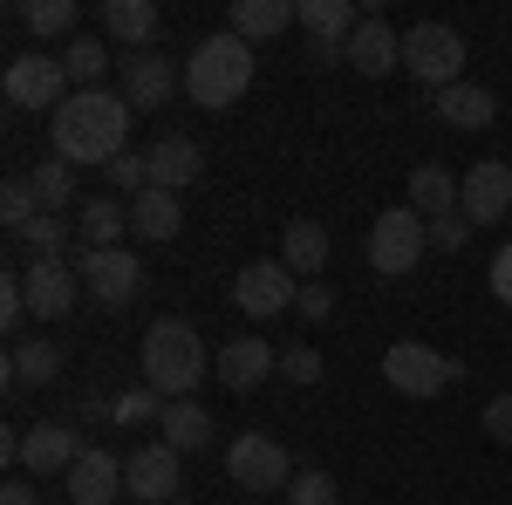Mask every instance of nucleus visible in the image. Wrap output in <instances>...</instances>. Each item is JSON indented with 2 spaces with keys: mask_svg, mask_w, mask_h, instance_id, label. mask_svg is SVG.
<instances>
[{
  "mask_svg": "<svg viewBox=\"0 0 512 505\" xmlns=\"http://www.w3.org/2000/svg\"><path fill=\"white\" fill-rule=\"evenodd\" d=\"M21 314H28V294H21V273H7V280H0V321L14 328Z\"/></svg>",
  "mask_w": 512,
  "mask_h": 505,
  "instance_id": "42",
  "label": "nucleus"
},
{
  "mask_svg": "<svg viewBox=\"0 0 512 505\" xmlns=\"http://www.w3.org/2000/svg\"><path fill=\"white\" fill-rule=\"evenodd\" d=\"M465 239H472V219H465V212H451V219H431V246H437V253H458Z\"/></svg>",
  "mask_w": 512,
  "mask_h": 505,
  "instance_id": "40",
  "label": "nucleus"
},
{
  "mask_svg": "<svg viewBox=\"0 0 512 505\" xmlns=\"http://www.w3.org/2000/svg\"><path fill=\"white\" fill-rule=\"evenodd\" d=\"M246 89H253V41H239L233 28L205 35L185 55V96L198 110H233Z\"/></svg>",
  "mask_w": 512,
  "mask_h": 505,
  "instance_id": "2",
  "label": "nucleus"
},
{
  "mask_svg": "<svg viewBox=\"0 0 512 505\" xmlns=\"http://www.w3.org/2000/svg\"><path fill=\"white\" fill-rule=\"evenodd\" d=\"M21 239L35 246V260H69V239H76V226H69V219H55V212H41V219H35Z\"/></svg>",
  "mask_w": 512,
  "mask_h": 505,
  "instance_id": "34",
  "label": "nucleus"
},
{
  "mask_svg": "<svg viewBox=\"0 0 512 505\" xmlns=\"http://www.w3.org/2000/svg\"><path fill=\"white\" fill-rule=\"evenodd\" d=\"M458 212H465L472 226L506 219L512 212V164L506 157H485V164H472V171L458 178Z\"/></svg>",
  "mask_w": 512,
  "mask_h": 505,
  "instance_id": "13",
  "label": "nucleus"
},
{
  "mask_svg": "<svg viewBox=\"0 0 512 505\" xmlns=\"http://www.w3.org/2000/svg\"><path fill=\"white\" fill-rule=\"evenodd\" d=\"M103 178H110V192H123V198H144V192H151V164H144V151H123Z\"/></svg>",
  "mask_w": 512,
  "mask_h": 505,
  "instance_id": "35",
  "label": "nucleus"
},
{
  "mask_svg": "<svg viewBox=\"0 0 512 505\" xmlns=\"http://www.w3.org/2000/svg\"><path fill=\"white\" fill-rule=\"evenodd\" d=\"M492 294H499V301L512 308V239L499 246V253H492Z\"/></svg>",
  "mask_w": 512,
  "mask_h": 505,
  "instance_id": "43",
  "label": "nucleus"
},
{
  "mask_svg": "<svg viewBox=\"0 0 512 505\" xmlns=\"http://www.w3.org/2000/svg\"><path fill=\"white\" fill-rule=\"evenodd\" d=\"M328 314H335V287H328V280H301V321L315 328Z\"/></svg>",
  "mask_w": 512,
  "mask_h": 505,
  "instance_id": "39",
  "label": "nucleus"
},
{
  "mask_svg": "<svg viewBox=\"0 0 512 505\" xmlns=\"http://www.w3.org/2000/svg\"><path fill=\"white\" fill-rule=\"evenodd\" d=\"M62 69H69V82L76 89H103V69H110V48L96 35H76L69 48H62Z\"/></svg>",
  "mask_w": 512,
  "mask_h": 505,
  "instance_id": "32",
  "label": "nucleus"
},
{
  "mask_svg": "<svg viewBox=\"0 0 512 505\" xmlns=\"http://www.w3.org/2000/svg\"><path fill=\"white\" fill-rule=\"evenodd\" d=\"M437 117L451 123V130H492L499 96L485 82H451V89H437Z\"/></svg>",
  "mask_w": 512,
  "mask_h": 505,
  "instance_id": "22",
  "label": "nucleus"
},
{
  "mask_svg": "<svg viewBox=\"0 0 512 505\" xmlns=\"http://www.w3.org/2000/svg\"><path fill=\"white\" fill-rule=\"evenodd\" d=\"M76 273H82V294L96 308H130L137 287H144V260L130 246H110V253H76Z\"/></svg>",
  "mask_w": 512,
  "mask_h": 505,
  "instance_id": "9",
  "label": "nucleus"
},
{
  "mask_svg": "<svg viewBox=\"0 0 512 505\" xmlns=\"http://www.w3.org/2000/svg\"><path fill=\"white\" fill-rule=\"evenodd\" d=\"M158 437L171 444V451H178V458H192V451H205V437H212V417H205V403H192V396L164 403Z\"/></svg>",
  "mask_w": 512,
  "mask_h": 505,
  "instance_id": "25",
  "label": "nucleus"
},
{
  "mask_svg": "<svg viewBox=\"0 0 512 505\" xmlns=\"http://www.w3.org/2000/svg\"><path fill=\"white\" fill-rule=\"evenodd\" d=\"M28 178H35L41 212H69V205H76V164H62V157H41Z\"/></svg>",
  "mask_w": 512,
  "mask_h": 505,
  "instance_id": "30",
  "label": "nucleus"
},
{
  "mask_svg": "<svg viewBox=\"0 0 512 505\" xmlns=\"http://www.w3.org/2000/svg\"><path fill=\"white\" fill-rule=\"evenodd\" d=\"M21 21H28V35H35V41H62V35H76L82 7H76V0H28Z\"/></svg>",
  "mask_w": 512,
  "mask_h": 505,
  "instance_id": "31",
  "label": "nucleus"
},
{
  "mask_svg": "<svg viewBox=\"0 0 512 505\" xmlns=\"http://www.w3.org/2000/svg\"><path fill=\"white\" fill-rule=\"evenodd\" d=\"M123 137H130V103L123 89H76L55 117H48V144L62 164H117Z\"/></svg>",
  "mask_w": 512,
  "mask_h": 505,
  "instance_id": "1",
  "label": "nucleus"
},
{
  "mask_svg": "<svg viewBox=\"0 0 512 505\" xmlns=\"http://www.w3.org/2000/svg\"><path fill=\"white\" fill-rule=\"evenodd\" d=\"M294 28H308V48H349L362 14H355L349 0H301V21Z\"/></svg>",
  "mask_w": 512,
  "mask_h": 505,
  "instance_id": "23",
  "label": "nucleus"
},
{
  "mask_svg": "<svg viewBox=\"0 0 512 505\" xmlns=\"http://www.w3.org/2000/svg\"><path fill=\"white\" fill-rule=\"evenodd\" d=\"M424 246H431V219L424 212H410V205H390V212H376L369 219V267L376 273H410L424 260Z\"/></svg>",
  "mask_w": 512,
  "mask_h": 505,
  "instance_id": "5",
  "label": "nucleus"
},
{
  "mask_svg": "<svg viewBox=\"0 0 512 505\" xmlns=\"http://www.w3.org/2000/svg\"><path fill=\"white\" fill-rule=\"evenodd\" d=\"M403 69L417 76V89H451V82H465V35L451 28V21H417L410 35H403Z\"/></svg>",
  "mask_w": 512,
  "mask_h": 505,
  "instance_id": "4",
  "label": "nucleus"
},
{
  "mask_svg": "<svg viewBox=\"0 0 512 505\" xmlns=\"http://www.w3.org/2000/svg\"><path fill=\"white\" fill-rule=\"evenodd\" d=\"M280 267L294 273V280H301V273L315 280V273L328 267V233H321L315 219H287V233H280Z\"/></svg>",
  "mask_w": 512,
  "mask_h": 505,
  "instance_id": "26",
  "label": "nucleus"
},
{
  "mask_svg": "<svg viewBox=\"0 0 512 505\" xmlns=\"http://www.w3.org/2000/svg\"><path fill=\"white\" fill-rule=\"evenodd\" d=\"M0 505H41L35 478H7V485H0Z\"/></svg>",
  "mask_w": 512,
  "mask_h": 505,
  "instance_id": "44",
  "label": "nucleus"
},
{
  "mask_svg": "<svg viewBox=\"0 0 512 505\" xmlns=\"http://www.w3.org/2000/svg\"><path fill=\"white\" fill-rule=\"evenodd\" d=\"M226 478H233L239 492H287V485H294V458H287L280 437L246 430V437L226 444Z\"/></svg>",
  "mask_w": 512,
  "mask_h": 505,
  "instance_id": "7",
  "label": "nucleus"
},
{
  "mask_svg": "<svg viewBox=\"0 0 512 505\" xmlns=\"http://www.w3.org/2000/svg\"><path fill=\"white\" fill-rule=\"evenodd\" d=\"M280 376H294V383H321V349H315V342L280 349Z\"/></svg>",
  "mask_w": 512,
  "mask_h": 505,
  "instance_id": "38",
  "label": "nucleus"
},
{
  "mask_svg": "<svg viewBox=\"0 0 512 505\" xmlns=\"http://www.w3.org/2000/svg\"><path fill=\"white\" fill-rule=\"evenodd\" d=\"M287 505H342V485H335L328 471H294V485H287Z\"/></svg>",
  "mask_w": 512,
  "mask_h": 505,
  "instance_id": "36",
  "label": "nucleus"
},
{
  "mask_svg": "<svg viewBox=\"0 0 512 505\" xmlns=\"http://www.w3.org/2000/svg\"><path fill=\"white\" fill-rule=\"evenodd\" d=\"M0 89H7L14 110H48V117L76 96V82H69V69H62V55H14L7 76H0Z\"/></svg>",
  "mask_w": 512,
  "mask_h": 505,
  "instance_id": "8",
  "label": "nucleus"
},
{
  "mask_svg": "<svg viewBox=\"0 0 512 505\" xmlns=\"http://www.w3.org/2000/svg\"><path fill=\"white\" fill-rule=\"evenodd\" d=\"M130 233V198H82L76 205V246L82 253H110Z\"/></svg>",
  "mask_w": 512,
  "mask_h": 505,
  "instance_id": "20",
  "label": "nucleus"
},
{
  "mask_svg": "<svg viewBox=\"0 0 512 505\" xmlns=\"http://www.w3.org/2000/svg\"><path fill=\"white\" fill-rule=\"evenodd\" d=\"M171 505H192V499H171Z\"/></svg>",
  "mask_w": 512,
  "mask_h": 505,
  "instance_id": "45",
  "label": "nucleus"
},
{
  "mask_svg": "<svg viewBox=\"0 0 512 505\" xmlns=\"http://www.w3.org/2000/svg\"><path fill=\"white\" fill-rule=\"evenodd\" d=\"M96 28H103V35L117 41V48L144 55V48L158 41L164 14H158V0H103V7H96Z\"/></svg>",
  "mask_w": 512,
  "mask_h": 505,
  "instance_id": "17",
  "label": "nucleus"
},
{
  "mask_svg": "<svg viewBox=\"0 0 512 505\" xmlns=\"http://www.w3.org/2000/svg\"><path fill=\"white\" fill-rule=\"evenodd\" d=\"M274 369H280V349L267 342V335H233V342L219 349V383L239 389V396H246V389H260Z\"/></svg>",
  "mask_w": 512,
  "mask_h": 505,
  "instance_id": "18",
  "label": "nucleus"
},
{
  "mask_svg": "<svg viewBox=\"0 0 512 505\" xmlns=\"http://www.w3.org/2000/svg\"><path fill=\"white\" fill-rule=\"evenodd\" d=\"M185 82V69H171V55H123V103L130 110H158L164 96Z\"/></svg>",
  "mask_w": 512,
  "mask_h": 505,
  "instance_id": "19",
  "label": "nucleus"
},
{
  "mask_svg": "<svg viewBox=\"0 0 512 505\" xmlns=\"http://www.w3.org/2000/svg\"><path fill=\"white\" fill-rule=\"evenodd\" d=\"M410 212L451 219V212H458V178H451L444 164H417V171H410Z\"/></svg>",
  "mask_w": 512,
  "mask_h": 505,
  "instance_id": "29",
  "label": "nucleus"
},
{
  "mask_svg": "<svg viewBox=\"0 0 512 505\" xmlns=\"http://www.w3.org/2000/svg\"><path fill=\"white\" fill-rule=\"evenodd\" d=\"M458 376H465V362L437 355L431 342H390V355H383V383L396 396H444Z\"/></svg>",
  "mask_w": 512,
  "mask_h": 505,
  "instance_id": "6",
  "label": "nucleus"
},
{
  "mask_svg": "<svg viewBox=\"0 0 512 505\" xmlns=\"http://www.w3.org/2000/svg\"><path fill=\"white\" fill-rule=\"evenodd\" d=\"M62 376V349L55 342H14L7 349V389H41Z\"/></svg>",
  "mask_w": 512,
  "mask_h": 505,
  "instance_id": "28",
  "label": "nucleus"
},
{
  "mask_svg": "<svg viewBox=\"0 0 512 505\" xmlns=\"http://www.w3.org/2000/svg\"><path fill=\"white\" fill-rule=\"evenodd\" d=\"M233 301L246 321H274V314L301 308V280L280 267V260H253V267L233 273Z\"/></svg>",
  "mask_w": 512,
  "mask_h": 505,
  "instance_id": "10",
  "label": "nucleus"
},
{
  "mask_svg": "<svg viewBox=\"0 0 512 505\" xmlns=\"http://www.w3.org/2000/svg\"><path fill=\"white\" fill-rule=\"evenodd\" d=\"M21 294H28V314L35 321H62L82 301V273L69 260H28L21 267Z\"/></svg>",
  "mask_w": 512,
  "mask_h": 505,
  "instance_id": "12",
  "label": "nucleus"
},
{
  "mask_svg": "<svg viewBox=\"0 0 512 505\" xmlns=\"http://www.w3.org/2000/svg\"><path fill=\"white\" fill-rule=\"evenodd\" d=\"M0 219H7V233H28V226L41 219L35 178H7V185H0Z\"/></svg>",
  "mask_w": 512,
  "mask_h": 505,
  "instance_id": "33",
  "label": "nucleus"
},
{
  "mask_svg": "<svg viewBox=\"0 0 512 505\" xmlns=\"http://www.w3.org/2000/svg\"><path fill=\"white\" fill-rule=\"evenodd\" d=\"M178 226H185V205L171 192H151L130 198V239H144V246H164V239H178Z\"/></svg>",
  "mask_w": 512,
  "mask_h": 505,
  "instance_id": "24",
  "label": "nucleus"
},
{
  "mask_svg": "<svg viewBox=\"0 0 512 505\" xmlns=\"http://www.w3.org/2000/svg\"><path fill=\"white\" fill-rule=\"evenodd\" d=\"M301 21V0H233V35L239 41H267L280 28Z\"/></svg>",
  "mask_w": 512,
  "mask_h": 505,
  "instance_id": "27",
  "label": "nucleus"
},
{
  "mask_svg": "<svg viewBox=\"0 0 512 505\" xmlns=\"http://www.w3.org/2000/svg\"><path fill=\"white\" fill-rule=\"evenodd\" d=\"M342 62H349L355 76H390V69H403V35H396L383 14H362V28L349 35V48H342Z\"/></svg>",
  "mask_w": 512,
  "mask_h": 505,
  "instance_id": "16",
  "label": "nucleus"
},
{
  "mask_svg": "<svg viewBox=\"0 0 512 505\" xmlns=\"http://www.w3.org/2000/svg\"><path fill=\"white\" fill-rule=\"evenodd\" d=\"M144 164H151V185L158 192H185V185H198V171H205V157H198L192 137H158L151 151H144Z\"/></svg>",
  "mask_w": 512,
  "mask_h": 505,
  "instance_id": "21",
  "label": "nucleus"
},
{
  "mask_svg": "<svg viewBox=\"0 0 512 505\" xmlns=\"http://www.w3.org/2000/svg\"><path fill=\"white\" fill-rule=\"evenodd\" d=\"M110 410H117L123 424H137V417H164V396L151 383H137V389H123L117 403H110Z\"/></svg>",
  "mask_w": 512,
  "mask_h": 505,
  "instance_id": "37",
  "label": "nucleus"
},
{
  "mask_svg": "<svg viewBox=\"0 0 512 505\" xmlns=\"http://www.w3.org/2000/svg\"><path fill=\"white\" fill-rule=\"evenodd\" d=\"M178 471H185V458L164 437L137 444V451H123V492H130V505H171L178 499Z\"/></svg>",
  "mask_w": 512,
  "mask_h": 505,
  "instance_id": "11",
  "label": "nucleus"
},
{
  "mask_svg": "<svg viewBox=\"0 0 512 505\" xmlns=\"http://www.w3.org/2000/svg\"><path fill=\"white\" fill-rule=\"evenodd\" d=\"M62 492H69V505H117L123 499V458L103 451V444H89L76 458V471L62 478Z\"/></svg>",
  "mask_w": 512,
  "mask_h": 505,
  "instance_id": "15",
  "label": "nucleus"
},
{
  "mask_svg": "<svg viewBox=\"0 0 512 505\" xmlns=\"http://www.w3.org/2000/svg\"><path fill=\"white\" fill-rule=\"evenodd\" d=\"M485 437H499V444H512V389L485 403Z\"/></svg>",
  "mask_w": 512,
  "mask_h": 505,
  "instance_id": "41",
  "label": "nucleus"
},
{
  "mask_svg": "<svg viewBox=\"0 0 512 505\" xmlns=\"http://www.w3.org/2000/svg\"><path fill=\"white\" fill-rule=\"evenodd\" d=\"M82 451H89V444L76 437V424H35V430H21V471H28V478H69Z\"/></svg>",
  "mask_w": 512,
  "mask_h": 505,
  "instance_id": "14",
  "label": "nucleus"
},
{
  "mask_svg": "<svg viewBox=\"0 0 512 505\" xmlns=\"http://www.w3.org/2000/svg\"><path fill=\"white\" fill-rule=\"evenodd\" d=\"M144 383L158 389L164 403H178L205 383V342H198V328L185 314H158L144 328Z\"/></svg>",
  "mask_w": 512,
  "mask_h": 505,
  "instance_id": "3",
  "label": "nucleus"
}]
</instances>
